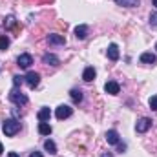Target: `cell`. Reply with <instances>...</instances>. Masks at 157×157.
<instances>
[{"label":"cell","mask_w":157,"mask_h":157,"mask_svg":"<svg viewBox=\"0 0 157 157\" xmlns=\"http://www.w3.org/2000/svg\"><path fill=\"white\" fill-rule=\"evenodd\" d=\"M2 130H4V133H6L7 137H13V135H17V133L20 132V122H18L17 119H6Z\"/></svg>","instance_id":"1"},{"label":"cell","mask_w":157,"mask_h":157,"mask_svg":"<svg viewBox=\"0 0 157 157\" xmlns=\"http://www.w3.org/2000/svg\"><path fill=\"white\" fill-rule=\"evenodd\" d=\"M9 101H11L13 104H17V106H24V104H28V97H26L18 88H13V90L9 91Z\"/></svg>","instance_id":"2"},{"label":"cell","mask_w":157,"mask_h":157,"mask_svg":"<svg viewBox=\"0 0 157 157\" xmlns=\"http://www.w3.org/2000/svg\"><path fill=\"white\" fill-rule=\"evenodd\" d=\"M71 113H73V110H71L68 104H60V106L57 108V112H55V117L59 119V121H64V119L71 117Z\"/></svg>","instance_id":"3"},{"label":"cell","mask_w":157,"mask_h":157,"mask_svg":"<svg viewBox=\"0 0 157 157\" xmlns=\"http://www.w3.org/2000/svg\"><path fill=\"white\" fill-rule=\"evenodd\" d=\"M150 128H152V119H148V117H141L137 121V124H135V130L139 133H146Z\"/></svg>","instance_id":"4"},{"label":"cell","mask_w":157,"mask_h":157,"mask_svg":"<svg viewBox=\"0 0 157 157\" xmlns=\"http://www.w3.org/2000/svg\"><path fill=\"white\" fill-rule=\"evenodd\" d=\"M26 82H28V86L31 88V90H35L37 86H39V82H40V75L37 73V71H28V75H26Z\"/></svg>","instance_id":"5"},{"label":"cell","mask_w":157,"mask_h":157,"mask_svg":"<svg viewBox=\"0 0 157 157\" xmlns=\"http://www.w3.org/2000/svg\"><path fill=\"white\" fill-rule=\"evenodd\" d=\"M17 64H18L22 70H28V68L33 64V57H31V55H28V53H22V55L17 59Z\"/></svg>","instance_id":"6"},{"label":"cell","mask_w":157,"mask_h":157,"mask_svg":"<svg viewBox=\"0 0 157 157\" xmlns=\"http://www.w3.org/2000/svg\"><path fill=\"white\" fill-rule=\"evenodd\" d=\"M42 62L46 64V66H59L60 64V60H59V57L57 55H53V53H46L44 57H42Z\"/></svg>","instance_id":"7"},{"label":"cell","mask_w":157,"mask_h":157,"mask_svg":"<svg viewBox=\"0 0 157 157\" xmlns=\"http://www.w3.org/2000/svg\"><path fill=\"white\" fill-rule=\"evenodd\" d=\"M119 90H121V86H119V82H115V80H108L104 84V91L110 93V95H117Z\"/></svg>","instance_id":"8"},{"label":"cell","mask_w":157,"mask_h":157,"mask_svg":"<svg viewBox=\"0 0 157 157\" xmlns=\"http://www.w3.org/2000/svg\"><path fill=\"white\" fill-rule=\"evenodd\" d=\"M88 26H84V24H80V26H77L75 28V37H77L78 40H84L86 37H88Z\"/></svg>","instance_id":"9"},{"label":"cell","mask_w":157,"mask_h":157,"mask_svg":"<svg viewBox=\"0 0 157 157\" xmlns=\"http://www.w3.org/2000/svg\"><path fill=\"white\" fill-rule=\"evenodd\" d=\"M48 42L53 44V46H64L66 44V39L62 35H48Z\"/></svg>","instance_id":"10"},{"label":"cell","mask_w":157,"mask_h":157,"mask_svg":"<svg viewBox=\"0 0 157 157\" xmlns=\"http://www.w3.org/2000/svg\"><path fill=\"white\" fill-rule=\"evenodd\" d=\"M106 141H108V144H117L121 141V137H119V133L115 130H108L106 132Z\"/></svg>","instance_id":"11"},{"label":"cell","mask_w":157,"mask_h":157,"mask_svg":"<svg viewBox=\"0 0 157 157\" xmlns=\"http://www.w3.org/2000/svg\"><path fill=\"white\" fill-rule=\"evenodd\" d=\"M139 60H141L143 64H152V66H154V64L157 62V57L154 55V53H143Z\"/></svg>","instance_id":"12"},{"label":"cell","mask_w":157,"mask_h":157,"mask_svg":"<svg viewBox=\"0 0 157 157\" xmlns=\"http://www.w3.org/2000/svg\"><path fill=\"white\" fill-rule=\"evenodd\" d=\"M95 75H97L95 68H93V66H90V68H86V70H84V73H82V78H84L86 82H91V80L95 78Z\"/></svg>","instance_id":"13"},{"label":"cell","mask_w":157,"mask_h":157,"mask_svg":"<svg viewBox=\"0 0 157 157\" xmlns=\"http://www.w3.org/2000/svg\"><path fill=\"white\" fill-rule=\"evenodd\" d=\"M117 6H122V7H137L141 4V0H115Z\"/></svg>","instance_id":"14"},{"label":"cell","mask_w":157,"mask_h":157,"mask_svg":"<svg viewBox=\"0 0 157 157\" xmlns=\"http://www.w3.org/2000/svg\"><path fill=\"white\" fill-rule=\"evenodd\" d=\"M108 57H110V60H117V59H119L117 44H110V46H108Z\"/></svg>","instance_id":"15"},{"label":"cell","mask_w":157,"mask_h":157,"mask_svg":"<svg viewBox=\"0 0 157 157\" xmlns=\"http://www.w3.org/2000/svg\"><path fill=\"white\" fill-rule=\"evenodd\" d=\"M49 117H51L49 108H40V112H39V121H40V122H48Z\"/></svg>","instance_id":"16"},{"label":"cell","mask_w":157,"mask_h":157,"mask_svg":"<svg viewBox=\"0 0 157 157\" xmlns=\"http://www.w3.org/2000/svg\"><path fill=\"white\" fill-rule=\"evenodd\" d=\"M51 132H53V128H51L48 122H40L39 124V133L40 135H51Z\"/></svg>","instance_id":"17"},{"label":"cell","mask_w":157,"mask_h":157,"mask_svg":"<svg viewBox=\"0 0 157 157\" xmlns=\"http://www.w3.org/2000/svg\"><path fill=\"white\" fill-rule=\"evenodd\" d=\"M15 26H17V18H15L13 15L6 17V20H4V28H6V29H13Z\"/></svg>","instance_id":"18"},{"label":"cell","mask_w":157,"mask_h":157,"mask_svg":"<svg viewBox=\"0 0 157 157\" xmlns=\"http://www.w3.org/2000/svg\"><path fill=\"white\" fill-rule=\"evenodd\" d=\"M44 148H46V152H49L51 155H55V154H57V144H55L51 139H48V141L44 143Z\"/></svg>","instance_id":"19"},{"label":"cell","mask_w":157,"mask_h":157,"mask_svg":"<svg viewBox=\"0 0 157 157\" xmlns=\"http://www.w3.org/2000/svg\"><path fill=\"white\" fill-rule=\"evenodd\" d=\"M70 97H71L73 102H80V101H82V91L77 90V88H73V90L70 91Z\"/></svg>","instance_id":"20"},{"label":"cell","mask_w":157,"mask_h":157,"mask_svg":"<svg viewBox=\"0 0 157 157\" xmlns=\"http://www.w3.org/2000/svg\"><path fill=\"white\" fill-rule=\"evenodd\" d=\"M7 48H9V39L6 35H2L0 37V51H6Z\"/></svg>","instance_id":"21"},{"label":"cell","mask_w":157,"mask_h":157,"mask_svg":"<svg viewBox=\"0 0 157 157\" xmlns=\"http://www.w3.org/2000/svg\"><path fill=\"white\" fill-rule=\"evenodd\" d=\"M24 80H26V78L22 77V75H15V77H13V84H15V88H18Z\"/></svg>","instance_id":"22"},{"label":"cell","mask_w":157,"mask_h":157,"mask_svg":"<svg viewBox=\"0 0 157 157\" xmlns=\"http://www.w3.org/2000/svg\"><path fill=\"white\" fill-rule=\"evenodd\" d=\"M150 108H152V110H155V112H157V95H154V97H150Z\"/></svg>","instance_id":"23"},{"label":"cell","mask_w":157,"mask_h":157,"mask_svg":"<svg viewBox=\"0 0 157 157\" xmlns=\"http://www.w3.org/2000/svg\"><path fill=\"white\" fill-rule=\"evenodd\" d=\"M150 26L157 28V13H152V15H150Z\"/></svg>","instance_id":"24"},{"label":"cell","mask_w":157,"mask_h":157,"mask_svg":"<svg viewBox=\"0 0 157 157\" xmlns=\"http://www.w3.org/2000/svg\"><path fill=\"white\" fill-rule=\"evenodd\" d=\"M117 146H119V152H124V150H126V144H124V143H121V141L117 143Z\"/></svg>","instance_id":"25"},{"label":"cell","mask_w":157,"mask_h":157,"mask_svg":"<svg viewBox=\"0 0 157 157\" xmlns=\"http://www.w3.org/2000/svg\"><path fill=\"white\" fill-rule=\"evenodd\" d=\"M29 157H42V154H40V152H33Z\"/></svg>","instance_id":"26"},{"label":"cell","mask_w":157,"mask_h":157,"mask_svg":"<svg viewBox=\"0 0 157 157\" xmlns=\"http://www.w3.org/2000/svg\"><path fill=\"white\" fill-rule=\"evenodd\" d=\"M7 157H20V155H18V154H15V152H11V154H9Z\"/></svg>","instance_id":"27"},{"label":"cell","mask_w":157,"mask_h":157,"mask_svg":"<svg viewBox=\"0 0 157 157\" xmlns=\"http://www.w3.org/2000/svg\"><path fill=\"white\" fill-rule=\"evenodd\" d=\"M2 152H4V146H2V143H0V155H2Z\"/></svg>","instance_id":"28"},{"label":"cell","mask_w":157,"mask_h":157,"mask_svg":"<svg viewBox=\"0 0 157 157\" xmlns=\"http://www.w3.org/2000/svg\"><path fill=\"white\" fill-rule=\"evenodd\" d=\"M102 157H113V155H112V154H104Z\"/></svg>","instance_id":"29"},{"label":"cell","mask_w":157,"mask_h":157,"mask_svg":"<svg viewBox=\"0 0 157 157\" xmlns=\"http://www.w3.org/2000/svg\"><path fill=\"white\" fill-rule=\"evenodd\" d=\"M152 4H154V6L157 7V0H152Z\"/></svg>","instance_id":"30"},{"label":"cell","mask_w":157,"mask_h":157,"mask_svg":"<svg viewBox=\"0 0 157 157\" xmlns=\"http://www.w3.org/2000/svg\"><path fill=\"white\" fill-rule=\"evenodd\" d=\"M155 49H157V44H155Z\"/></svg>","instance_id":"31"}]
</instances>
